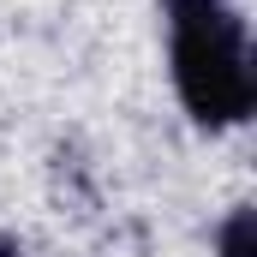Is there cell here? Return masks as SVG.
Listing matches in <instances>:
<instances>
[{
    "instance_id": "cell-1",
    "label": "cell",
    "mask_w": 257,
    "mask_h": 257,
    "mask_svg": "<svg viewBox=\"0 0 257 257\" xmlns=\"http://www.w3.org/2000/svg\"><path fill=\"white\" fill-rule=\"evenodd\" d=\"M168 12V54L180 108L203 132L245 126L257 108V66L251 30L233 0H162Z\"/></svg>"
},
{
    "instance_id": "cell-2",
    "label": "cell",
    "mask_w": 257,
    "mask_h": 257,
    "mask_svg": "<svg viewBox=\"0 0 257 257\" xmlns=\"http://www.w3.org/2000/svg\"><path fill=\"white\" fill-rule=\"evenodd\" d=\"M215 257H257V209L251 203L227 209V221L215 227Z\"/></svg>"
}]
</instances>
